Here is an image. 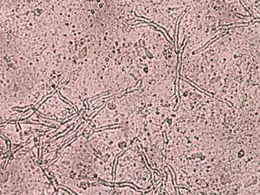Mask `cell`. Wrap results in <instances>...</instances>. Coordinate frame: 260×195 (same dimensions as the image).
Here are the masks:
<instances>
[{"label":"cell","mask_w":260,"mask_h":195,"mask_svg":"<svg viewBox=\"0 0 260 195\" xmlns=\"http://www.w3.org/2000/svg\"><path fill=\"white\" fill-rule=\"evenodd\" d=\"M136 137L131 131L120 128L96 132L88 141L98 155L114 164L116 156L127 149Z\"/></svg>","instance_id":"cell-2"},{"label":"cell","mask_w":260,"mask_h":195,"mask_svg":"<svg viewBox=\"0 0 260 195\" xmlns=\"http://www.w3.org/2000/svg\"><path fill=\"white\" fill-rule=\"evenodd\" d=\"M150 172L143 160L138 143L131 144L118 157L114 182L116 184H133L145 187L148 183Z\"/></svg>","instance_id":"cell-1"}]
</instances>
